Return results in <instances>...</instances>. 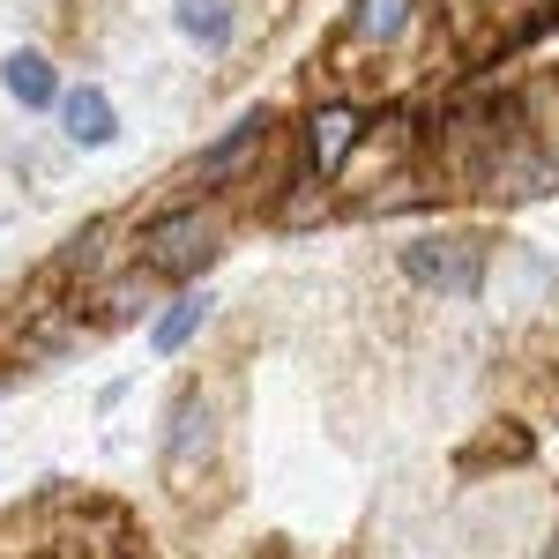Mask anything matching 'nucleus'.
<instances>
[{"mask_svg": "<svg viewBox=\"0 0 559 559\" xmlns=\"http://www.w3.org/2000/svg\"><path fill=\"white\" fill-rule=\"evenodd\" d=\"M210 292H179L173 306H165V313H157V321H150V350H157V358H173V350H187L194 344V336H202V321H210Z\"/></svg>", "mask_w": 559, "mask_h": 559, "instance_id": "9", "label": "nucleus"}, {"mask_svg": "<svg viewBox=\"0 0 559 559\" xmlns=\"http://www.w3.org/2000/svg\"><path fill=\"white\" fill-rule=\"evenodd\" d=\"M216 239H224L216 210H202V202L165 210V216H150V231H142V269H157V276H194V269L216 254Z\"/></svg>", "mask_w": 559, "mask_h": 559, "instance_id": "2", "label": "nucleus"}, {"mask_svg": "<svg viewBox=\"0 0 559 559\" xmlns=\"http://www.w3.org/2000/svg\"><path fill=\"white\" fill-rule=\"evenodd\" d=\"M358 142H366V112H358V105H313V112H306V165L321 179L344 173Z\"/></svg>", "mask_w": 559, "mask_h": 559, "instance_id": "4", "label": "nucleus"}, {"mask_svg": "<svg viewBox=\"0 0 559 559\" xmlns=\"http://www.w3.org/2000/svg\"><path fill=\"white\" fill-rule=\"evenodd\" d=\"M173 23L194 45H210V52H224V45H231V31H239L231 0H173Z\"/></svg>", "mask_w": 559, "mask_h": 559, "instance_id": "10", "label": "nucleus"}, {"mask_svg": "<svg viewBox=\"0 0 559 559\" xmlns=\"http://www.w3.org/2000/svg\"><path fill=\"white\" fill-rule=\"evenodd\" d=\"M261 142H269V112H247V120H239V128L224 134V142H210V150L194 157V179H202V187L231 179V173H239V165H247V157L261 150Z\"/></svg>", "mask_w": 559, "mask_h": 559, "instance_id": "7", "label": "nucleus"}, {"mask_svg": "<svg viewBox=\"0 0 559 559\" xmlns=\"http://www.w3.org/2000/svg\"><path fill=\"white\" fill-rule=\"evenodd\" d=\"M210 455H216V411H210L202 388H187V395L173 403V418H165V477L187 485Z\"/></svg>", "mask_w": 559, "mask_h": 559, "instance_id": "3", "label": "nucleus"}, {"mask_svg": "<svg viewBox=\"0 0 559 559\" xmlns=\"http://www.w3.org/2000/svg\"><path fill=\"white\" fill-rule=\"evenodd\" d=\"M418 15H426V0H350L344 31L358 45H403L418 31Z\"/></svg>", "mask_w": 559, "mask_h": 559, "instance_id": "6", "label": "nucleus"}, {"mask_svg": "<svg viewBox=\"0 0 559 559\" xmlns=\"http://www.w3.org/2000/svg\"><path fill=\"white\" fill-rule=\"evenodd\" d=\"M552 187H559V165H552Z\"/></svg>", "mask_w": 559, "mask_h": 559, "instance_id": "11", "label": "nucleus"}, {"mask_svg": "<svg viewBox=\"0 0 559 559\" xmlns=\"http://www.w3.org/2000/svg\"><path fill=\"white\" fill-rule=\"evenodd\" d=\"M0 83H8V97H15L23 112H45V105H60V97H68L45 52H8V68H0Z\"/></svg>", "mask_w": 559, "mask_h": 559, "instance_id": "8", "label": "nucleus"}, {"mask_svg": "<svg viewBox=\"0 0 559 559\" xmlns=\"http://www.w3.org/2000/svg\"><path fill=\"white\" fill-rule=\"evenodd\" d=\"M403 276L418 292H440V299H471L477 284H485V247L463 239V231H418L403 247Z\"/></svg>", "mask_w": 559, "mask_h": 559, "instance_id": "1", "label": "nucleus"}, {"mask_svg": "<svg viewBox=\"0 0 559 559\" xmlns=\"http://www.w3.org/2000/svg\"><path fill=\"white\" fill-rule=\"evenodd\" d=\"M60 128H68L75 150H105V142L120 134V112H112V97H105L97 83H75L68 97H60Z\"/></svg>", "mask_w": 559, "mask_h": 559, "instance_id": "5", "label": "nucleus"}]
</instances>
